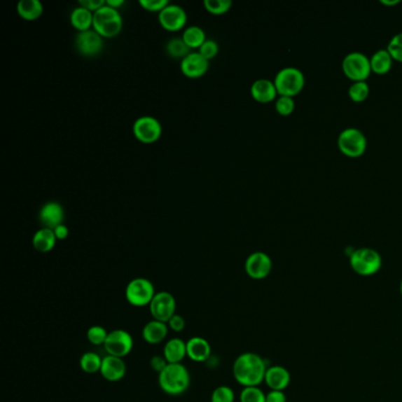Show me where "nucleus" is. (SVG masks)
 <instances>
[{
    "mask_svg": "<svg viewBox=\"0 0 402 402\" xmlns=\"http://www.w3.org/2000/svg\"><path fill=\"white\" fill-rule=\"evenodd\" d=\"M388 53H391V58L402 62V32L395 34L388 43Z\"/></svg>",
    "mask_w": 402,
    "mask_h": 402,
    "instance_id": "nucleus-36",
    "label": "nucleus"
},
{
    "mask_svg": "<svg viewBox=\"0 0 402 402\" xmlns=\"http://www.w3.org/2000/svg\"><path fill=\"white\" fill-rule=\"evenodd\" d=\"M167 53L174 60H184L190 53V48L184 43L182 38H172L165 46Z\"/></svg>",
    "mask_w": 402,
    "mask_h": 402,
    "instance_id": "nucleus-29",
    "label": "nucleus"
},
{
    "mask_svg": "<svg viewBox=\"0 0 402 402\" xmlns=\"http://www.w3.org/2000/svg\"><path fill=\"white\" fill-rule=\"evenodd\" d=\"M163 356L168 363H182L186 358V341L179 338L169 339L163 347Z\"/></svg>",
    "mask_w": 402,
    "mask_h": 402,
    "instance_id": "nucleus-22",
    "label": "nucleus"
},
{
    "mask_svg": "<svg viewBox=\"0 0 402 402\" xmlns=\"http://www.w3.org/2000/svg\"><path fill=\"white\" fill-rule=\"evenodd\" d=\"M236 395L233 388L229 386H219L212 391L210 402H235Z\"/></svg>",
    "mask_w": 402,
    "mask_h": 402,
    "instance_id": "nucleus-34",
    "label": "nucleus"
},
{
    "mask_svg": "<svg viewBox=\"0 0 402 402\" xmlns=\"http://www.w3.org/2000/svg\"><path fill=\"white\" fill-rule=\"evenodd\" d=\"M182 39L191 50L200 49L207 41V36L203 29L200 27H188L182 34Z\"/></svg>",
    "mask_w": 402,
    "mask_h": 402,
    "instance_id": "nucleus-27",
    "label": "nucleus"
},
{
    "mask_svg": "<svg viewBox=\"0 0 402 402\" xmlns=\"http://www.w3.org/2000/svg\"><path fill=\"white\" fill-rule=\"evenodd\" d=\"M149 363L151 369H153V372H156L157 374L163 372L165 367L169 365L168 361L164 358L163 354L162 355H153V358L150 359Z\"/></svg>",
    "mask_w": 402,
    "mask_h": 402,
    "instance_id": "nucleus-40",
    "label": "nucleus"
},
{
    "mask_svg": "<svg viewBox=\"0 0 402 402\" xmlns=\"http://www.w3.org/2000/svg\"><path fill=\"white\" fill-rule=\"evenodd\" d=\"M169 331L168 324L153 319L141 328V338L149 345H160L168 338Z\"/></svg>",
    "mask_w": 402,
    "mask_h": 402,
    "instance_id": "nucleus-20",
    "label": "nucleus"
},
{
    "mask_svg": "<svg viewBox=\"0 0 402 402\" xmlns=\"http://www.w3.org/2000/svg\"><path fill=\"white\" fill-rule=\"evenodd\" d=\"M275 109L277 113L281 116H289L294 111V98L288 96H279L275 102Z\"/></svg>",
    "mask_w": 402,
    "mask_h": 402,
    "instance_id": "nucleus-35",
    "label": "nucleus"
},
{
    "mask_svg": "<svg viewBox=\"0 0 402 402\" xmlns=\"http://www.w3.org/2000/svg\"><path fill=\"white\" fill-rule=\"evenodd\" d=\"M76 48L83 56H97L104 49V41L101 34L92 29L85 32H78L76 37Z\"/></svg>",
    "mask_w": 402,
    "mask_h": 402,
    "instance_id": "nucleus-14",
    "label": "nucleus"
},
{
    "mask_svg": "<svg viewBox=\"0 0 402 402\" xmlns=\"http://www.w3.org/2000/svg\"><path fill=\"white\" fill-rule=\"evenodd\" d=\"M53 231H55V235H56L58 241L67 240V237H69V234H70V230H69V228H67L65 224H60L58 227L55 228Z\"/></svg>",
    "mask_w": 402,
    "mask_h": 402,
    "instance_id": "nucleus-43",
    "label": "nucleus"
},
{
    "mask_svg": "<svg viewBox=\"0 0 402 402\" xmlns=\"http://www.w3.org/2000/svg\"><path fill=\"white\" fill-rule=\"evenodd\" d=\"M251 97L258 103H269L277 97V90L275 84L269 79H257L250 88Z\"/></svg>",
    "mask_w": 402,
    "mask_h": 402,
    "instance_id": "nucleus-21",
    "label": "nucleus"
},
{
    "mask_svg": "<svg viewBox=\"0 0 402 402\" xmlns=\"http://www.w3.org/2000/svg\"><path fill=\"white\" fill-rule=\"evenodd\" d=\"M138 4L141 5V8H144L148 12H158L163 11L164 8H167L169 5L168 0H139Z\"/></svg>",
    "mask_w": 402,
    "mask_h": 402,
    "instance_id": "nucleus-38",
    "label": "nucleus"
},
{
    "mask_svg": "<svg viewBox=\"0 0 402 402\" xmlns=\"http://www.w3.org/2000/svg\"><path fill=\"white\" fill-rule=\"evenodd\" d=\"M338 146L341 153L346 156H361L367 149V138L365 134L356 127H347L340 132Z\"/></svg>",
    "mask_w": 402,
    "mask_h": 402,
    "instance_id": "nucleus-7",
    "label": "nucleus"
},
{
    "mask_svg": "<svg viewBox=\"0 0 402 402\" xmlns=\"http://www.w3.org/2000/svg\"><path fill=\"white\" fill-rule=\"evenodd\" d=\"M65 212L58 202H48L39 210V221L44 228L55 229L60 224H64Z\"/></svg>",
    "mask_w": 402,
    "mask_h": 402,
    "instance_id": "nucleus-19",
    "label": "nucleus"
},
{
    "mask_svg": "<svg viewBox=\"0 0 402 402\" xmlns=\"http://www.w3.org/2000/svg\"><path fill=\"white\" fill-rule=\"evenodd\" d=\"M158 22L164 30L169 31V32H177L186 27L188 15L182 6L169 4L163 11L158 13Z\"/></svg>",
    "mask_w": 402,
    "mask_h": 402,
    "instance_id": "nucleus-13",
    "label": "nucleus"
},
{
    "mask_svg": "<svg viewBox=\"0 0 402 402\" xmlns=\"http://www.w3.org/2000/svg\"><path fill=\"white\" fill-rule=\"evenodd\" d=\"M176 298L169 291H158L149 305V312L155 320L168 324V321L176 314Z\"/></svg>",
    "mask_w": 402,
    "mask_h": 402,
    "instance_id": "nucleus-11",
    "label": "nucleus"
},
{
    "mask_svg": "<svg viewBox=\"0 0 402 402\" xmlns=\"http://www.w3.org/2000/svg\"><path fill=\"white\" fill-rule=\"evenodd\" d=\"M134 137L143 144H153L160 139L163 127L160 120L151 116H141L132 125Z\"/></svg>",
    "mask_w": 402,
    "mask_h": 402,
    "instance_id": "nucleus-10",
    "label": "nucleus"
},
{
    "mask_svg": "<svg viewBox=\"0 0 402 402\" xmlns=\"http://www.w3.org/2000/svg\"><path fill=\"white\" fill-rule=\"evenodd\" d=\"M102 377L109 382H118L122 380L127 374V365L124 359L105 355L102 361L101 370Z\"/></svg>",
    "mask_w": 402,
    "mask_h": 402,
    "instance_id": "nucleus-16",
    "label": "nucleus"
},
{
    "mask_svg": "<svg viewBox=\"0 0 402 402\" xmlns=\"http://www.w3.org/2000/svg\"><path fill=\"white\" fill-rule=\"evenodd\" d=\"M268 367L260 354L246 352L235 359L233 376L243 388L256 387L265 382V372Z\"/></svg>",
    "mask_w": 402,
    "mask_h": 402,
    "instance_id": "nucleus-1",
    "label": "nucleus"
},
{
    "mask_svg": "<svg viewBox=\"0 0 402 402\" xmlns=\"http://www.w3.org/2000/svg\"><path fill=\"white\" fill-rule=\"evenodd\" d=\"M156 293L155 286L149 279L136 277L127 283L124 295L129 305L136 308H141L149 307Z\"/></svg>",
    "mask_w": 402,
    "mask_h": 402,
    "instance_id": "nucleus-5",
    "label": "nucleus"
},
{
    "mask_svg": "<svg viewBox=\"0 0 402 402\" xmlns=\"http://www.w3.org/2000/svg\"><path fill=\"white\" fill-rule=\"evenodd\" d=\"M219 44L214 39H207L205 44L202 45L201 48L198 49V53H201L202 56L205 57V60H212L217 56L219 53Z\"/></svg>",
    "mask_w": 402,
    "mask_h": 402,
    "instance_id": "nucleus-37",
    "label": "nucleus"
},
{
    "mask_svg": "<svg viewBox=\"0 0 402 402\" xmlns=\"http://www.w3.org/2000/svg\"><path fill=\"white\" fill-rule=\"evenodd\" d=\"M349 265L358 275L372 276L382 268V257L372 248H359L350 254Z\"/></svg>",
    "mask_w": 402,
    "mask_h": 402,
    "instance_id": "nucleus-4",
    "label": "nucleus"
},
{
    "mask_svg": "<svg viewBox=\"0 0 402 402\" xmlns=\"http://www.w3.org/2000/svg\"><path fill=\"white\" fill-rule=\"evenodd\" d=\"M106 5H109V6H111V8H117V10H118L120 6H123L124 0H106Z\"/></svg>",
    "mask_w": 402,
    "mask_h": 402,
    "instance_id": "nucleus-44",
    "label": "nucleus"
},
{
    "mask_svg": "<svg viewBox=\"0 0 402 402\" xmlns=\"http://www.w3.org/2000/svg\"><path fill=\"white\" fill-rule=\"evenodd\" d=\"M350 99L354 102H363L368 97L369 86L366 81L362 82H354L348 90Z\"/></svg>",
    "mask_w": 402,
    "mask_h": 402,
    "instance_id": "nucleus-33",
    "label": "nucleus"
},
{
    "mask_svg": "<svg viewBox=\"0 0 402 402\" xmlns=\"http://www.w3.org/2000/svg\"><path fill=\"white\" fill-rule=\"evenodd\" d=\"M123 29V17L117 8L105 4L93 13V30L103 38H113Z\"/></svg>",
    "mask_w": 402,
    "mask_h": 402,
    "instance_id": "nucleus-3",
    "label": "nucleus"
},
{
    "mask_svg": "<svg viewBox=\"0 0 402 402\" xmlns=\"http://www.w3.org/2000/svg\"><path fill=\"white\" fill-rule=\"evenodd\" d=\"M57 240L55 231L49 228H41L36 231L32 237V246L39 253H50L56 247Z\"/></svg>",
    "mask_w": 402,
    "mask_h": 402,
    "instance_id": "nucleus-23",
    "label": "nucleus"
},
{
    "mask_svg": "<svg viewBox=\"0 0 402 402\" xmlns=\"http://www.w3.org/2000/svg\"><path fill=\"white\" fill-rule=\"evenodd\" d=\"M305 82V76L301 70H298V67H283L277 72L274 84L279 96L294 97L301 92Z\"/></svg>",
    "mask_w": 402,
    "mask_h": 402,
    "instance_id": "nucleus-6",
    "label": "nucleus"
},
{
    "mask_svg": "<svg viewBox=\"0 0 402 402\" xmlns=\"http://www.w3.org/2000/svg\"><path fill=\"white\" fill-rule=\"evenodd\" d=\"M109 332L104 327L99 324H95L88 329L86 339L93 346H104L105 341L108 339Z\"/></svg>",
    "mask_w": 402,
    "mask_h": 402,
    "instance_id": "nucleus-30",
    "label": "nucleus"
},
{
    "mask_svg": "<svg viewBox=\"0 0 402 402\" xmlns=\"http://www.w3.org/2000/svg\"><path fill=\"white\" fill-rule=\"evenodd\" d=\"M70 22L78 32H85L93 29V13L83 6H78L71 12Z\"/></svg>",
    "mask_w": 402,
    "mask_h": 402,
    "instance_id": "nucleus-24",
    "label": "nucleus"
},
{
    "mask_svg": "<svg viewBox=\"0 0 402 402\" xmlns=\"http://www.w3.org/2000/svg\"><path fill=\"white\" fill-rule=\"evenodd\" d=\"M205 8L209 13L215 15H224L230 10L231 0H205Z\"/></svg>",
    "mask_w": 402,
    "mask_h": 402,
    "instance_id": "nucleus-31",
    "label": "nucleus"
},
{
    "mask_svg": "<svg viewBox=\"0 0 402 402\" xmlns=\"http://www.w3.org/2000/svg\"><path fill=\"white\" fill-rule=\"evenodd\" d=\"M103 358L95 352H85L79 359V367L86 374L99 373Z\"/></svg>",
    "mask_w": 402,
    "mask_h": 402,
    "instance_id": "nucleus-28",
    "label": "nucleus"
},
{
    "mask_svg": "<svg viewBox=\"0 0 402 402\" xmlns=\"http://www.w3.org/2000/svg\"><path fill=\"white\" fill-rule=\"evenodd\" d=\"M272 269V261L268 254L263 251H255L247 257L244 262V270L250 279H265L270 275Z\"/></svg>",
    "mask_w": 402,
    "mask_h": 402,
    "instance_id": "nucleus-12",
    "label": "nucleus"
},
{
    "mask_svg": "<svg viewBox=\"0 0 402 402\" xmlns=\"http://www.w3.org/2000/svg\"><path fill=\"white\" fill-rule=\"evenodd\" d=\"M342 70L345 75L354 82H362L368 78L372 72L370 58L365 53H350L342 60Z\"/></svg>",
    "mask_w": 402,
    "mask_h": 402,
    "instance_id": "nucleus-8",
    "label": "nucleus"
},
{
    "mask_svg": "<svg viewBox=\"0 0 402 402\" xmlns=\"http://www.w3.org/2000/svg\"><path fill=\"white\" fill-rule=\"evenodd\" d=\"M79 6H83V8H85L86 10H89V11L95 12L98 11L99 8H103L105 4H106V1L104 0H81L78 3Z\"/></svg>",
    "mask_w": 402,
    "mask_h": 402,
    "instance_id": "nucleus-41",
    "label": "nucleus"
},
{
    "mask_svg": "<svg viewBox=\"0 0 402 402\" xmlns=\"http://www.w3.org/2000/svg\"><path fill=\"white\" fill-rule=\"evenodd\" d=\"M212 353V345L202 336H193L186 341V358L190 359L191 361L197 363L209 361Z\"/></svg>",
    "mask_w": 402,
    "mask_h": 402,
    "instance_id": "nucleus-18",
    "label": "nucleus"
},
{
    "mask_svg": "<svg viewBox=\"0 0 402 402\" xmlns=\"http://www.w3.org/2000/svg\"><path fill=\"white\" fill-rule=\"evenodd\" d=\"M265 393L260 386L244 387L240 393V402H265Z\"/></svg>",
    "mask_w": 402,
    "mask_h": 402,
    "instance_id": "nucleus-32",
    "label": "nucleus"
},
{
    "mask_svg": "<svg viewBox=\"0 0 402 402\" xmlns=\"http://www.w3.org/2000/svg\"><path fill=\"white\" fill-rule=\"evenodd\" d=\"M291 372L279 365L269 366L265 372V384L270 391H286L291 384Z\"/></svg>",
    "mask_w": 402,
    "mask_h": 402,
    "instance_id": "nucleus-17",
    "label": "nucleus"
},
{
    "mask_svg": "<svg viewBox=\"0 0 402 402\" xmlns=\"http://www.w3.org/2000/svg\"><path fill=\"white\" fill-rule=\"evenodd\" d=\"M393 65V58L388 50H379L370 57V67L377 75H384L391 70Z\"/></svg>",
    "mask_w": 402,
    "mask_h": 402,
    "instance_id": "nucleus-26",
    "label": "nucleus"
},
{
    "mask_svg": "<svg viewBox=\"0 0 402 402\" xmlns=\"http://www.w3.org/2000/svg\"><path fill=\"white\" fill-rule=\"evenodd\" d=\"M209 62L200 53H191L181 60V71L188 78H201L208 72Z\"/></svg>",
    "mask_w": 402,
    "mask_h": 402,
    "instance_id": "nucleus-15",
    "label": "nucleus"
},
{
    "mask_svg": "<svg viewBox=\"0 0 402 402\" xmlns=\"http://www.w3.org/2000/svg\"><path fill=\"white\" fill-rule=\"evenodd\" d=\"M400 3V0H381V4L384 5H396Z\"/></svg>",
    "mask_w": 402,
    "mask_h": 402,
    "instance_id": "nucleus-45",
    "label": "nucleus"
},
{
    "mask_svg": "<svg viewBox=\"0 0 402 402\" xmlns=\"http://www.w3.org/2000/svg\"><path fill=\"white\" fill-rule=\"evenodd\" d=\"M17 12L24 20L34 22L41 18L44 6L39 0H20L17 4Z\"/></svg>",
    "mask_w": 402,
    "mask_h": 402,
    "instance_id": "nucleus-25",
    "label": "nucleus"
},
{
    "mask_svg": "<svg viewBox=\"0 0 402 402\" xmlns=\"http://www.w3.org/2000/svg\"><path fill=\"white\" fill-rule=\"evenodd\" d=\"M400 293H401V296H402V279H401V282H400Z\"/></svg>",
    "mask_w": 402,
    "mask_h": 402,
    "instance_id": "nucleus-46",
    "label": "nucleus"
},
{
    "mask_svg": "<svg viewBox=\"0 0 402 402\" xmlns=\"http://www.w3.org/2000/svg\"><path fill=\"white\" fill-rule=\"evenodd\" d=\"M265 402H287V395L283 391H269L265 395Z\"/></svg>",
    "mask_w": 402,
    "mask_h": 402,
    "instance_id": "nucleus-42",
    "label": "nucleus"
},
{
    "mask_svg": "<svg viewBox=\"0 0 402 402\" xmlns=\"http://www.w3.org/2000/svg\"><path fill=\"white\" fill-rule=\"evenodd\" d=\"M134 338L125 329H113L109 332L108 339L104 343L106 355L124 359L134 349Z\"/></svg>",
    "mask_w": 402,
    "mask_h": 402,
    "instance_id": "nucleus-9",
    "label": "nucleus"
},
{
    "mask_svg": "<svg viewBox=\"0 0 402 402\" xmlns=\"http://www.w3.org/2000/svg\"><path fill=\"white\" fill-rule=\"evenodd\" d=\"M190 384V372L183 363H169L163 372L158 374V386L163 393L170 396L184 394Z\"/></svg>",
    "mask_w": 402,
    "mask_h": 402,
    "instance_id": "nucleus-2",
    "label": "nucleus"
},
{
    "mask_svg": "<svg viewBox=\"0 0 402 402\" xmlns=\"http://www.w3.org/2000/svg\"><path fill=\"white\" fill-rule=\"evenodd\" d=\"M186 319L176 313L174 317L168 321V327L170 331L174 333H181L186 329Z\"/></svg>",
    "mask_w": 402,
    "mask_h": 402,
    "instance_id": "nucleus-39",
    "label": "nucleus"
}]
</instances>
